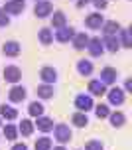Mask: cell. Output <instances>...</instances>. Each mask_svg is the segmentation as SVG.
I'll list each match as a JSON object with an SVG mask.
<instances>
[{
    "mask_svg": "<svg viewBox=\"0 0 132 150\" xmlns=\"http://www.w3.org/2000/svg\"><path fill=\"white\" fill-rule=\"evenodd\" d=\"M104 44H107V50H109V52H118V44H120V42H118L116 38L114 36H107L104 38Z\"/></svg>",
    "mask_w": 132,
    "mask_h": 150,
    "instance_id": "23",
    "label": "cell"
},
{
    "mask_svg": "<svg viewBox=\"0 0 132 150\" xmlns=\"http://www.w3.org/2000/svg\"><path fill=\"white\" fill-rule=\"evenodd\" d=\"M2 52L6 53V55H10V57H14V55L20 53V44L18 42H6L4 47H2Z\"/></svg>",
    "mask_w": 132,
    "mask_h": 150,
    "instance_id": "11",
    "label": "cell"
},
{
    "mask_svg": "<svg viewBox=\"0 0 132 150\" xmlns=\"http://www.w3.org/2000/svg\"><path fill=\"white\" fill-rule=\"evenodd\" d=\"M53 150H65V148H63V146H57V148H53Z\"/></svg>",
    "mask_w": 132,
    "mask_h": 150,
    "instance_id": "37",
    "label": "cell"
},
{
    "mask_svg": "<svg viewBox=\"0 0 132 150\" xmlns=\"http://www.w3.org/2000/svg\"><path fill=\"white\" fill-rule=\"evenodd\" d=\"M85 150H103V144H101V140H91V142H87Z\"/></svg>",
    "mask_w": 132,
    "mask_h": 150,
    "instance_id": "32",
    "label": "cell"
},
{
    "mask_svg": "<svg viewBox=\"0 0 132 150\" xmlns=\"http://www.w3.org/2000/svg\"><path fill=\"white\" fill-rule=\"evenodd\" d=\"M52 24H53V28H63L65 26V14L63 12H55L52 18Z\"/></svg>",
    "mask_w": 132,
    "mask_h": 150,
    "instance_id": "26",
    "label": "cell"
},
{
    "mask_svg": "<svg viewBox=\"0 0 132 150\" xmlns=\"http://www.w3.org/2000/svg\"><path fill=\"white\" fill-rule=\"evenodd\" d=\"M77 69H79L81 75H91L93 73V63L87 61V59H81L79 63H77Z\"/></svg>",
    "mask_w": 132,
    "mask_h": 150,
    "instance_id": "17",
    "label": "cell"
},
{
    "mask_svg": "<svg viewBox=\"0 0 132 150\" xmlns=\"http://www.w3.org/2000/svg\"><path fill=\"white\" fill-rule=\"evenodd\" d=\"M37 128L40 130H44V132H47V130H52L53 128V122H52V119H47V117H37Z\"/></svg>",
    "mask_w": 132,
    "mask_h": 150,
    "instance_id": "15",
    "label": "cell"
},
{
    "mask_svg": "<svg viewBox=\"0 0 132 150\" xmlns=\"http://www.w3.org/2000/svg\"><path fill=\"white\" fill-rule=\"evenodd\" d=\"M109 107L107 105H97V117L99 119H104V117H109Z\"/></svg>",
    "mask_w": 132,
    "mask_h": 150,
    "instance_id": "30",
    "label": "cell"
},
{
    "mask_svg": "<svg viewBox=\"0 0 132 150\" xmlns=\"http://www.w3.org/2000/svg\"><path fill=\"white\" fill-rule=\"evenodd\" d=\"M40 40H42V44H52V40H53V34L49 28H44V30L40 32Z\"/></svg>",
    "mask_w": 132,
    "mask_h": 150,
    "instance_id": "28",
    "label": "cell"
},
{
    "mask_svg": "<svg viewBox=\"0 0 132 150\" xmlns=\"http://www.w3.org/2000/svg\"><path fill=\"white\" fill-rule=\"evenodd\" d=\"M120 32V36H122V45H126V47H130V32L128 30H118Z\"/></svg>",
    "mask_w": 132,
    "mask_h": 150,
    "instance_id": "31",
    "label": "cell"
},
{
    "mask_svg": "<svg viewBox=\"0 0 132 150\" xmlns=\"http://www.w3.org/2000/svg\"><path fill=\"white\" fill-rule=\"evenodd\" d=\"M130 89H132V81L128 79V81H126V85H124V93H128Z\"/></svg>",
    "mask_w": 132,
    "mask_h": 150,
    "instance_id": "36",
    "label": "cell"
},
{
    "mask_svg": "<svg viewBox=\"0 0 132 150\" xmlns=\"http://www.w3.org/2000/svg\"><path fill=\"white\" fill-rule=\"evenodd\" d=\"M20 132H22L24 136H30L32 132H34V122L28 119H24L22 120V125H20Z\"/></svg>",
    "mask_w": 132,
    "mask_h": 150,
    "instance_id": "25",
    "label": "cell"
},
{
    "mask_svg": "<svg viewBox=\"0 0 132 150\" xmlns=\"http://www.w3.org/2000/svg\"><path fill=\"white\" fill-rule=\"evenodd\" d=\"M49 148H52V138L42 136V138L36 140V150H49Z\"/></svg>",
    "mask_w": 132,
    "mask_h": 150,
    "instance_id": "24",
    "label": "cell"
},
{
    "mask_svg": "<svg viewBox=\"0 0 132 150\" xmlns=\"http://www.w3.org/2000/svg\"><path fill=\"white\" fill-rule=\"evenodd\" d=\"M6 24H8V16H6V12L0 10V26H6Z\"/></svg>",
    "mask_w": 132,
    "mask_h": 150,
    "instance_id": "33",
    "label": "cell"
},
{
    "mask_svg": "<svg viewBox=\"0 0 132 150\" xmlns=\"http://www.w3.org/2000/svg\"><path fill=\"white\" fill-rule=\"evenodd\" d=\"M20 77H22V71L16 67V65H6V67H4V79H6V81L18 83Z\"/></svg>",
    "mask_w": 132,
    "mask_h": 150,
    "instance_id": "2",
    "label": "cell"
},
{
    "mask_svg": "<svg viewBox=\"0 0 132 150\" xmlns=\"http://www.w3.org/2000/svg\"><path fill=\"white\" fill-rule=\"evenodd\" d=\"M53 130H55V140L59 144H65L71 140V128L67 127V125H57Z\"/></svg>",
    "mask_w": 132,
    "mask_h": 150,
    "instance_id": "1",
    "label": "cell"
},
{
    "mask_svg": "<svg viewBox=\"0 0 132 150\" xmlns=\"http://www.w3.org/2000/svg\"><path fill=\"white\" fill-rule=\"evenodd\" d=\"M28 112L32 115V117H42V112H44V105H42V103H37V101H34V103H30Z\"/></svg>",
    "mask_w": 132,
    "mask_h": 150,
    "instance_id": "20",
    "label": "cell"
},
{
    "mask_svg": "<svg viewBox=\"0 0 132 150\" xmlns=\"http://www.w3.org/2000/svg\"><path fill=\"white\" fill-rule=\"evenodd\" d=\"M8 99H10L12 103H22L24 99H26V89H24V87H20V85L12 87V89H10V93H8Z\"/></svg>",
    "mask_w": 132,
    "mask_h": 150,
    "instance_id": "4",
    "label": "cell"
},
{
    "mask_svg": "<svg viewBox=\"0 0 132 150\" xmlns=\"http://www.w3.org/2000/svg\"><path fill=\"white\" fill-rule=\"evenodd\" d=\"M93 2H95L97 8H104V6H107V0H93Z\"/></svg>",
    "mask_w": 132,
    "mask_h": 150,
    "instance_id": "34",
    "label": "cell"
},
{
    "mask_svg": "<svg viewBox=\"0 0 132 150\" xmlns=\"http://www.w3.org/2000/svg\"><path fill=\"white\" fill-rule=\"evenodd\" d=\"M101 83H104V85H110V83L116 81V69L112 67H104L103 71H101V79H99Z\"/></svg>",
    "mask_w": 132,
    "mask_h": 150,
    "instance_id": "7",
    "label": "cell"
},
{
    "mask_svg": "<svg viewBox=\"0 0 132 150\" xmlns=\"http://www.w3.org/2000/svg\"><path fill=\"white\" fill-rule=\"evenodd\" d=\"M87 50L91 52V55H93V57H99V55L104 52V45H103V42H101V40H97V38H95V40H89Z\"/></svg>",
    "mask_w": 132,
    "mask_h": 150,
    "instance_id": "6",
    "label": "cell"
},
{
    "mask_svg": "<svg viewBox=\"0 0 132 150\" xmlns=\"http://www.w3.org/2000/svg\"><path fill=\"white\" fill-rule=\"evenodd\" d=\"M4 136H6L8 140H14L16 136H18V130H16L14 125H6L4 127Z\"/></svg>",
    "mask_w": 132,
    "mask_h": 150,
    "instance_id": "29",
    "label": "cell"
},
{
    "mask_svg": "<svg viewBox=\"0 0 132 150\" xmlns=\"http://www.w3.org/2000/svg\"><path fill=\"white\" fill-rule=\"evenodd\" d=\"M89 91H91V95H103V93H107L104 83H101V81H91L89 83Z\"/></svg>",
    "mask_w": 132,
    "mask_h": 150,
    "instance_id": "14",
    "label": "cell"
},
{
    "mask_svg": "<svg viewBox=\"0 0 132 150\" xmlns=\"http://www.w3.org/2000/svg\"><path fill=\"white\" fill-rule=\"evenodd\" d=\"M55 38H57V42H67V40H71V38H73V30H71V28H67V26L57 28Z\"/></svg>",
    "mask_w": 132,
    "mask_h": 150,
    "instance_id": "13",
    "label": "cell"
},
{
    "mask_svg": "<svg viewBox=\"0 0 132 150\" xmlns=\"http://www.w3.org/2000/svg\"><path fill=\"white\" fill-rule=\"evenodd\" d=\"M89 44V38L85 36V34H77V36L73 38V45H75V50H85Z\"/></svg>",
    "mask_w": 132,
    "mask_h": 150,
    "instance_id": "16",
    "label": "cell"
},
{
    "mask_svg": "<svg viewBox=\"0 0 132 150\" xmlns=\"http://www.w3.org/2000/svg\"><path fill=\"white\" fill-rule=\"evenodd\" d=\"M24 10V0H12L4 6V12H10V14H20Z\"/></svg>",
    "mask_w": 132,
    "mask_h": 150,
    "instance_id": "10",
    "label": "cell"
},
{
    "mask_svg": "<svg viewBox=\"0 0 132 150\" xmlns=\"http://www.w3.org/2000/svg\"><path fill=\"white\" fill-rule=\"evenodd\" d=\"M87 28H91V30H99L101 26H103V16L99 14V12H95V14H91V16H87Z\"/></svg>",
    "mask_w": 132,
    "mask_h": 150,
    "instance_id": "8",
    "label": "cell"
},
{
    "mask_svg": "<svg viewBox=\"0 0 132 150\" xmlns=\"http://www.w3.org/2000/svg\"><path fill=\"white\" fill-rule=\"evenodd\" d=\"M40 77H42L44 83H55V79H57V71H55L53 67H44L42 71H40Z\"/></svg>",
    "mask_w": 132,
    "mask_h": 150,
    "instance_id": "9",
    "label": "cell"
},
{
    "mask_svg": "<svg viewBox=\"0 0 132 150\" xmlns=\"http://www.w3.org/2000/svg\"><path fill=\"white\" fill-rule=\"evenodd\" d=\"M0 115H2L4 119H8V120H14L16 117H18L16 109H12V107H8V105H2V107H0Z\"/></svg>",
    "mask_w": 132,
    "mask_h": 150,
    "instance_id": "19",
    "label": "cell"
},
{
    "mask_svg": "<svg viewBox=\"0 0 132 150\" xmlns=\"http://www.w3.org/2000/svg\"><path fill=\"white\" fill-rule=\"evenodd\" d=\"M110 122H112V127H122V125L126 122V117L120 111H116V112L110 115Z\"/></svg>",
    "mask_w": 132,
    "mask_h": 150,
    "instance_id": "21",
    "label": "cell"
},
{
    "mask_svg": "<svg viewBox=\"0 0 132 150\" xmlns=\"http://www.w3.org/2000/svg\"><path fill=\"white\" fill-rule=\"evenodd\" d=\"M103 30H104L107 36H112V34H116V32L120 30V26H118V22H107Z\"/></svg>",
    "mask_w": 132,
    "mask_h": 150,
    "instance_id": "27",
    "label": "cell"
},
{
    "mask_svg": "<svg viewBox=\"0 0 132 150\" xmlns=\"http://www.w3.org/2000/svg\"><path fill=\"white\" fill-rule=\"evenodd\" d=\"M37 95L42 99H49V97H53V87L52 85H42V87H37Z\"/></svg>",
    "mask_w": 132,
    "mask_h": 150,
    "instance_id": "22",
    "label": "cell"
},
{
    "mask_svg": "<svg viewBox=\"0 0 132 150\" xmlns=\"http://www.w3.org/2000/svg\"><path fill=\"white\" fill-rule=\"evenodd\" d=\"M12 150H28V146H26V144H14Z\"/></svg>",
    "mask_w": 132,
    "mask_h": 150,
    "instance_id": "35",
    "label": "cell"
},
{
    "mask_svg": "<svg viewBox=\"0 0 132 150\" xmlns=\"http://www.w3.org/2000/svg\"><path fill=\"white\" fill-rule=\"evenodd\" d=\"M109 101L110 105H122L124 103V91L118 89V87H112L109 91Z\"/></svg>",
    "mask_w": 132,
    "mask_h": 150,
    "instance_id": "5",
    "label": "cell"
},
{
    "mask_svg": "<svg viewBox=\"0 0 132 150\" xmlns=\"http://www.w3.org/2000/svg\"><path fill=\"white\" fill-rule=\"evenodd\" d=\"M52 10H53V6L49 2H37L36 4V16H40V18H45Z\"/></svg>",
    "mask_w": 132,
    "mask_h": 150,
    "instance_id": "12",
    "label": "cell"
},
{
    "mask_svg": "<svg viewBox=\"0 0 132 150\" xmlns=\"http://www.w3.org/2000/svg\"><path fill=\"white\" fill-rule=\"evenodd\" d=\"M71 120H73V125H75V127H79V128L87 127V122H89L87 115H83V112H75L73 117H71Z\"/></svg>",
    "mask_w": 132,
    "mask_h": 150,
    "instance_id": "18",
    "label": "cell"
},
{
    "mask_svg": "<svg viewBox=\"0 0 132 150\" xmlns=\"http://www.w3.org/2000/svg\"><path fill=\"white\" fill-rule=\"evenodd\" d=\"M75 107L79 109V111L87 112L93 109V99L89 97V95H77V99H75Z\"/></svg>",
    "mask_w": 132,
    "mask_h": 150,
    "instance_id": "3",
    "label": "cell"
}]
</instances>
